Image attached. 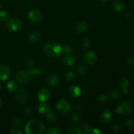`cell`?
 I'll return each mask as SVG.
<instances>
[{
    "mask_svg": "<svg viewBox=\"0 0 134 134\" xmlns=\"http://www.w3.org/2000/svg\"><path fill=\"white\" fill-rule=\"evenodd\" d=\"M69 94L71 98H77L81 96V90L78 86H72L69 89Z\"/></svg>",
    "mask_w": 134,
    "mask_h": 134,
    "instance_id": "obj_13",
    "label": "cell"
},
{
    "mask_svg": "<svg viewBox=\"0 0 134 134\" xmlns=\"http://www.w3.org/2000/svg\"><path fill=\"white\" fill-rule=\"evenodd\" d=\"M113 8L116 12H122L124 9V3L120 0H115L112 4Z\"/></svg>",
    "mask_w": 134,
    "mask_h": 134,
    "instance_id": "obj_17",
    "label": "cell"
},
{
    "mask_svg": "<svg viewBox=\"0 0 134 134\" xmlns=\"http://www.w3.org/2000/svg\"><path fill=\"white\" fill-rule=\"evenodd\" d=\"M111 117H112V115H111V111L108 109H105L101 115L100 120L102 122L107 123L111 120Z\"/></svg>",
    "mask_w": 134,
    "mask_h": 134,
    "instance_id": "obj_16",
    "label": "cell"
},
{
    "mask_svg": "<svg viewBox=\"0 0 134 134\" xmlns=\"http://www.w3.org/2000/svg\"><path fill=\"white\" fill-rule=\"evenodd\" d=\"M75 61L76 56L74 54V53L69 55H64V57H63V63L65 65H68V66H71V65H73Z\"/></svg>",
    "mask_w": 134,
    "mask_h": 134,
    "instance_id": "obj_12",
    "label": "cell"
},
{
    "mask_svg": "<svg viewBox=\"0 0 134 134\" xmlns=\"http://www.w3.org/2000/svg\"><path fill=\"white\" fill-rule=\"evenodd\" d=\"M118 85H119L120 87H121L122 88H127L129 86L130 82L127 78H126V77H122V78H120V79H119V81H118Z\"/></svg>",
    "mask_w": 134,
    "mask_h": 134,
    "instance_id": "obj_23",
    "label": "cell"
},
{
    "mask_svg": "<svg viewBox=\"0 0 134 134\" xmlns=\"http://www.w3.org/2000/svg\"><path fill=\"white\" fill-rule=\"evenodd\" d=\"M121 129V127L119 124H115L113 126V130L115 131V132H119V131Z\"/></svg>",
    "mask_w": 134,
    "mask_h": 134,
    "instance_id": "obj_41",
    "label": "cell"
},
{
    "mask_svg": "<svg viewBox=\"0 0 134 134\" xmlns=\"http://www.w3.org/2000/svg\"><path fill=\"white\" fill-rule=\"evenodd\" d=\"M126 16L127 18H129V17L130 16V13H127L126 14Z\"/></svg>",
    "mask_w": 134,
    "mask_h": 134,
    "instance_id": "obj_46",
    "label": "cell"
},
{
    "mask_svg": "<svg viewBox=\"0 0 134 134\" xmlns=\"http://www.w3.org/2000/svg\"><path fill=\"white\" fill-rule=\"evenodd\" d=\"M32 113H33V111L32 109H31V107H26V108L25 109L24 113L26 116H30V115H31Z\"/></svg>",
    "mask_w": 134,
    "mask_h": 134,
    "instance_id": "obj_39",
    "label": "cell"
},
{
    "mask_svg": "<svg viewBox=\"0 0 134 134\" xmlns=\"http://www.w3.org/2000/svg\"><path fill=\"white\" fill-rule=\"evenodd\" d=\"M47 83L52 87L56 86L59 83V78L56 75L51 74L47 78Z\"/></svg>",
    "mask_w": 134,
    "mask_h": 134,
    "instance_id": "obj_14",
    "label": "cell"
},
{
    "mask_svg": "<svg viewBox=\"0 0 134 134\" xmlns=\"http://www.w3.org/2000/svg\"><path fill=\"white\" fill-rule=\"evenodd\" d=\"M31 75H43L46 73V69L43 66L37 67V68H31L28 69Z\"/></svg>",
    "mask_w": 134,
    "mask_h": 134,
    "instance_id": "obj_15",
    "label": "cell"
},
{
    "mask_svg": "<svg viewBox=\"0 0 134 134\" xmlns=\"http://www.w3.org/2000/svg\"><path fill=\"white\" fill-rule=\"evenodd\" d=\"M11 134H22V132L17 129H13L10 132Z\"/></svg>",
    "mask_w": 134,
    "mask_h": 134,
    "instance_id": "obj_42",
    "label": "cell"
},
{
    "mask_svg": "<svg viewBox=\"0 0 134 134\" xmlns=\"http://www.w3.org/2000/svg\"><path fill=\"white\" fill-rule=\"evenodd\" d=\"M0 9H1V5H0Z\"/></svg>",
    "mask_w": 134,
    "mask_h": 134,
    "instance_id": "obj_49",
    "label": "cell"
},
{
    "mask_svg": "<svg viewBox=\"0 0 134 134\" xmlns=\"http://www.w3.org/2000/svg\"><path fill=\"white\" fill-rule=\"evenodd\" d=\"M39 112L41 114H45L49 110V105L45 102H41L38 107Z\"/></svg>",
    "mask_w": 134,
    "mask_h": 134,
    "instance_id": "obj_22",
    "label": "cell"
},
{
    "mask_svg": "<svg viewBox=\"0 0 134 134\" xmlns=\"http://www.w3.org/2000/svg\"><path fill=\"white\" fill-rule=\"evenodd\" d=\"M38 99L41 102H46L50 98V93L48 90L45 88H42L38 91L37 94Z\"/></svg>",
    "mask_w": 134,
    "mask_h": 134,
    "instance_id": "obj_10",
    "label": "cell"
},
{
    "mask_svg": "<svg viewBox=\"0 0 134 134\" xmlns=\"http://www.w3.org/2000/svg\"><path fill=\"white\" fill-rule=\"evenodd\" d=\"M45 116L47 120L49 122H55L57 119L56 113L53 110H48L45 113Z\"/></svg>",
    "mask_w": 134,
    "mask_h": 134,
    "instance_id": "obj_19",
    "label": "cell"
},
{
    "mask_svg": "<svg viewBox=\"0 0 134 134\" xmlns=\"http://www.w3.org/2000/svg\"><path fill=\"white\" fill-rule=\"evenodd\" d=\"M88 27V26L87 22H85V21H81V22L77 24L75 26V30L78 33H82L87 30Z\"/></svg>",
    "mask_w": 134,
    "mask_h": 134,
    "instance_id": "obj_18",
    "label": "cell"
},
{
    "mask_svg": "<svg viewBox=\"0 0 134 134\" xmlns=\"http://www.w3.org/2000/svg\"><path fill=\"white\" fill-rule=\"evenodd\" d=\"M67 134H81L82 132L79 129L76 128H70L66 132Z\"/></svg>",
    "mask_w": 134,
    "mask_h": 134,
    "instance_id": "obj_29",
    "label": "cell"
},
{
    "mask_svg": "<svg viewBox=\"0 0 134 134\" xmlns=\"http://www.w3.org/2000/svg\"><path fill=\"white\" fill-rule=\"evenodd\" d=\"M127 64L131 67H134V56H130L127 59Z\"/></svg>",
    "mask_w": 134,
    "mask_h": 134,
    "instance_id": "obj_38",
    "label": "cell"
},
{
    "mask_svg": "<svg viewBox=\"0 0 134 134\" xmlns=\"http://www.w3.org/2000/svg\"><path fill=\"white\" fill-rule=\"evenodd\" d=\"M85 133H94V134H101L102 132L99 130L97 128H88V130H86V131H85L84 132Z\"/></svg>",
    "mask_w": 134,
    "mask_h": 134,
    "instance_id": "obj_31",
    "label": "cell"
},
{
    "mask_svg": "<svg viewBox=\"0 0 134 134\" xmlns=\"http://www.w3.org/2000/svg\"><path fill=\"white\" fill-rule=\"evenodd\" d=\"M9 14L5 10H2L0 11V21L1 22H6L9 19Z\"/></svg>",
    "mask_w": 134,
    "mask_h": 134,
    "instance_id": "obj_27",
    "label": "cell"
},
{
    "mask_svg": "<svg viewBox=\"0 0 134 134\" xmlns=\"http://www.w3.org/2000/svg\"><path fill=\"white\" fill-rule=\"evenodd\" d=\"M77 71L80 75H85L87 73V68L83 65H79L77 68Z\"/></svg>",
    "mask_w": 134,
    "mask_h": 134,
    "instance_id": "obj_25",
    "label": "cell"
},
{
    "mask_svg": "<svg viewBox=\"0 0 134 134\" xmlns=\"http://www.w3.org/2000/svg\"><path fill=\"white\" fill-rule=\"evenodd\" d=\"M24 131L28 134H40L44 131V125L39 120H30L25 125Z\"/></svg>",
    "mask_w": 134,
    "mask_h": 134,
    "instance_id": "obj_1",
    "label": "cell"
},
{
    "mask_svg": "<svg viewBox=\"0 0 134 134\" xmlns=\"http://www.w3.org/2000/svg\"><path fill=\"white\" fill-rule=\"evenodd\" d=\"M1 84H0V90H1Z\"/></svg>",
    "mask_w": 134,
    "mask_h": 134,
    "instance_id": "obj_48",
    "label": "cell"
},
{
    "mask_svg": "<svg viewBox=\"0 0 134 134\" xmlns=\"http://www.w3.org/2000/svg\"><path fill=\"white\" fill-rule=\"evenodd\" d=\"M41 36V35L40 33L38 32V31H34L30 34V36H29V39L31 42H37L40 39Z\"/></svg>",
    "mask_w": 134,
    "mask_h": 134,
    "instance_id": "obj_24",
    "label": "cell"
},
{
    "mask_svg": "<svg viewBox=\"0 0 134 134\" xmlns=\"http://www.w3.org/2000/svg\"><path fill=\"white\" fill-rule=\"evenodd\" d=\"M132 111V106L127 101H122L115 109V112L122 115H130Z\"/></svg>",
    "mask_w": 134,
    "mask_h": 134,
    "instance_id": "obj_3",
    "label": "cell"
},
{
    "mask_svg": "<svg viewBox=\"0 0 134 134\" xmlns=\"http://www.w3.org/2000/svg\"><path fill=\"white\" fill-rule=\"evenodd\" d=\"M10 75V70L8 66L3 65L0 66V81H6Z\"/></svg>",
    "mask_w": 134,
    "mask_h": 134,
    "instance_id": "obj_11",
    "label": "cell"
},
{
    "mask_svg": "<svg viewBox=\"0 0 134 134\" xmlns=\"http://www.w3.org/2000/svg\"><path fill=\"white\" fill-rule=\"evenodd\" d=\"M102 2H107V1H109V0H100Z\"/></svg>",
    "mask_w": 134,
    "mask_h": 134,
    "instance_id": "obj_47",
    "label": "cell"
},
{
    "mask_svg": "<svg viewBox=\"0 0 134 134\" xmlns=\"http://www.w3.org/2000/svg\"><path fill=\"white\" fill-rule=\"evenodd\" d=\"M46 133L48 134H60L61 133V131L58 128L56 127H51L47 130Z\"/></svg>",
    "mask_w": 134,
    "mask_h": 134,
    "instance_id": "obj_28",
    "label": "cell"
},
{
    "mask_svg": "<svg viewBox=\"0 0 134 134\" xmlns=\"http://www.w3.org/2000/svg\"><path fill=\"white\" fill-rule=\"evenodd\" d=\"M58 111L62 115L68 113L71 110V106L66 99H60L56 105Z\"/></svg>",
    "mask_w": 134,
    "mask_h": 134,
    "instance_id": "obj_7",
    "label": "cell"
},
{
    "mask_svg": "<svg viewBox=\"0 0 134 134\" xmlns=\"http://www.w3.org/2000/svg\"><path fill=\"white\" fill-rule=\"evenodd\" d=\"M120 96V92L116 89H113L109 92V98L111 101H116Z\"/></svg>",
    "mask_w": 134,
    "mask_h": 134,
    "instance_id": "obj_21",
    "label": "cell"
},
{
    "mask_svg": "<svg viewBox=\"0 0 134 134\" xmlns=\"http://www.w3.org/2000/svg\"><path fill=\"white\" fill-rule=\"evenodd\" d=\"M63 52H64V55H69L73 53V48L69 46H65L63 49Z\"/></svg>",
    "mask_w": 134,
    "mask_h": 134,
    "instance_id": "obj_33",
    "label": "cell"
},
{
    "mask_svg": "<svg viewBox=\"0 0 134 134\" xmlns=\"http://www.w3.org/2000/svg\"><path fill=\"white\" fill-rule=\"evenodd\" d=\"M122 92L124 94H128V93H129V89H128V87L122 88Z\"/></svg>",
    "mask_w": 134,
    "mask_h": 134,
    "instance_id": "obj_44",
    "label": "cell"
},
{
    "mask_svg": "<svg viewBox=\"0 0 134 134\" xmlns=\"http://www.w3.org/2000/svg\"><path fill=\"white\" fill-rule=\"evenodd\" d=\"M12 125H13V127H15V128H19V127L22 126V122L19 119H16L13 120V122H12Z\"/></svg>",
    "mask_w": 134,
    "mask_h": 134,
    "instance_id": "obj_34",
    "label": "cell"
},
{
    "mask_svg": "<svg viewBox=\"0 0 134 134\" xmlns=\"http://www.w3.org/2000/svg\"><path fill=\"white\" fill-rule=\"evenodd\" d=\"M90 44V41L88 38H84L82 41V46L84 48H88Z\"/></svg>",
    "mask_w": 134,
    "mask_h": 134,
    "instance_id": "obj_35",
    "label": "cell"
},
{
    "mask_svg": "<svg viewBox=\"0 0 134 134\" xmlns=\"http://www.w3.org/2000/svg\"><path fill=\"white\" fill-rule=\"evenodd\" d=\"M22 26L23 23L18 18H11L9 20L7 23V27L11 31H16L21 30Z\"/></svg>",
    "mask_w": 134,
    "mask_h": 134,
    "instance_id": "obj_5",
    "label": "cell"
},
{
    "mask_svg": "<svg viewBox=\"0 0 134 134\" xmlns=\"http://www.w3.org/2000/svg\"><path fill=\"white\" fill-rule=\"evenodd\" d=\"M75 78V74L73 71H68L65 73V79H66L67 81H73Z\"/></svg>",
    "mask_w": 134,
    "mask_h": 134,
    "instance_id": "obj_30",
    "label": "cell"
},
{
    "mask_svg": "<svg viewBox=\"0 0 134 134\" xmlns=\"http://www.w3.org/2000/svg\"><path fill=\"white\" fill-rule=\"evenodd\" d=\"M98 99L102 103H104L107 101V97L104 94H99L98 96Z\"/></svg>",
    "mask_w": 134,
    "mask_h": 134,
    "instance_id": "obj_36",
    "label": "cell"
},
{
    "mask_svg": "<svg viewBox=\"0 0 134 134\" xmlns=\"http://www.w3.org/2000/svg\"><path fill=\"white\" fill-rule=\"evenodd\" d=\"M73 108H74L75 110H77V111H80V110L82 109V107L81 104H79V103H77V104L75 105L74 107H73Z\"/></svg>",
    "mask_w": 134,
    "mask_h": 134,
    "instance_id": "obj_40",
    "label": "cell"
},
{
    "mask_svg": "<svg viewBox=\"0 0 134 134\" xmlns=\"http://www.w3.org/2000/svg\"><path fill=\"white\" fill-rule=\"evenodd\" d=\"M27 18L33 22H39L43 20V14L38 9H32L28 12Z\"/></svg>",
    "mask_w": 134,
    "mask_h": 134,
    "instance_id": "obj_6",
    "label": "cell"
},
{
    "mask_svg": "<svg viewBox=\"0 0 134 134\" xmlns=\"http://www.w3.org/2000/svg\"><path fill=\"white\" fill-rule=\"evenodd\" d=\"M71 122L74 124H79L81 122L80 116L77 113H74L71 116Z\"/></svg>",
    "mask_w": 134,
    "mask_h": 134,
    "instance_id": "obj_26",
    "label": "cell"
},
{
    "mask_svg": "<svg viewBox=\"0 0 134 134\" xmlns=\"http://www.w3.org/2000/svg\"><path fill=\"white\" fill-rule=\"evenodd\" d=\"M126 126L130 130H134V120L132 119H129L126 122Z\"/></svg>",
    "mask_w": 134,
    "mask_h": 134,
    "instance_id": "obj_32",
    "label": "cell"
},
{
    "mask_svg": "<svg viewBox=\"0 0 134 134\" xmlns=\"http://www.w3.org/2000/svg\"><path fill=\"white\" fill-rule=\"evenodd\" d=\"M7 88L10 92H14L18 90V85L14 81H9L7 83Z\"/></svg>",
    "mask_w": 134,
    "mask_h": 134,
    "instance_id": "obj_20",
    "label": "cell"
},
{
    "mask_svg": "<svg viewBox=\"0 0 134 134\" xmlns=\"http://www.w3.org/2000/svg\"><path fill=\"white\" fill-rule=\"evenodd\" d=\"M2 105H3V100H2V99L0 98V107L2 106Z\"/></svg>",
    "mask_w": 134,
    "mask_h": 134,
    "instance_id": "obj_45",
    "label": "cell"
},
{
    "mask_svg": "<svg viewBox=\"0 0 134 134\" xmlns=\"http://www.w3.org/2000/svg\"><path fill=\"white\" fill-rule=\"evenodd\" d=\"M44 51L48 56L52 58H57L62 54L63 48L56 43H49L44 46Z\"/></svg>",
    "mask_w": 134,
    "mask_h": 134,
    "instance_id": "obj_2",
    "label": "cell"
},
{
    "mask_svg": "<svg viewBox=\"0 0 134 134\" xmlns=\"http://www.w3.org/2000/svg\"><path fill=\"white\" fill-rule=\"evenodd\" d=\"M85 60L88 64L92 65H94L98 62V57L95 52L92 51H88L85 54Z\"/></svg>",
    "mask_w": 134,
    "mask_h": 134,
    "instance_id": "obj_9",
    "label": "cell"
},
{
    "mask_svg": "<svg viewBox=\"0 0 134 134\" xmlns=\"http://www.w3.org/2000/svg\"><path fill=\"white\" fill-rule=\"evenodd\" d=\"M31 74L28 69L19 71L16 75V80L21 84L27 83L31 78Z\"/></svg>",
    "mask_w": 134,
    "mask_h": 134,
    "instance_id": "obj_4",
    "label": "cell"
},
{
    "mask_svg": "<svg viewBox=\"0 0 134 134\" xmlns=\"http://www.w3.org/2000/svg\"><path fill=\"white\" fill-rule=\"evenodd\" d=\"M82 130H84L85 131H86V130H88V128H89L88 124L87 123H85V124H84L83 125H82Z\"/></svg>",
    "mask_w": 134,
    "mask_h": 134,
    "instance_id": "obj_43",
    "label": "cell"
},
{
    "mask_svg": "<svg viewBox=\"0 0 134 134\" xmlns=\"http://www.w3.org/2000/svg\"><path fill=\"white\" fill-rule=\"evenodd\" d=\"M26 67H27V68H28V69L33 68V66H34V60H33L32 59H31V58L28 59V60H27V61H26Z\"/></svg>",
    "mask_w": 134,
    "mask_h": 134,
    "instance_id": "obj_37",
    "label": "cell"
},
{
    "mask_svg": "<svg viewBox=\"0 0 134 134\" xmlns=\"http://www.w3.org/2000/svg\"><path fill=\"white\" fill-rule=\"evenodd\" d=\"M15 94V98L16 102L20 104H24L26 103L28 98V94L27 92L24 89H20L16 90Z\"/></svg>",
    "mask_w": 134,
    "mask_h": 134,
    "instance_id": "obj_8",
    "label": "cell"
}]
</instances>
